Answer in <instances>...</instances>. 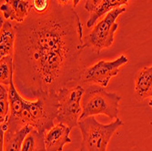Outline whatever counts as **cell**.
Listing matches in <instances>:
<instances>
[{
  "label": "cell",
  "mask_w": 152,
  "mask_h": 151,
  "mask_svg": "<svg viewBox=\"0 0 152 151\" xmlns=\"http://www.w3.org/2000/svg\"><path fill=\"white\" fill-rule=\"evenodd\" d=\"M8 88L10 113L7 121L1 125V130L18 131L29 125L45 134L55 126L58 109L57 94L42 96L34 101H29L19 94L14 79Z\"/></svg>",
  "instance_id": "cell-2"
},
{
  "label": "cell",
  "mask_w": 152,
  "mask_h": 151,
  "mask_svg": "<svg viewBox=\"0 0 152 151\" xmlns=\"http://www.w3.org/2000/svg\"><path fill=\"white\" fill-rule=\"evenodd\" d=\"M124 12H126V7H120L107 12L106 17L85 36V47L92 48L98 54L104 48L111 47L114 42L115 33L118 28V24L115 21Z\"/></svg>",
  "instance_id": "cell-6"
},
{
  "label": "cell",
  "mask_w": 152,
  "mask_h": 151,
  "mask_svg": "<svg viewBox=\"0 0 152 151\" xmlns=\"http://www.w3.org/2000/svg\"><path fill=\"white\" fill-rule=\"evenodd\" d=\"M32 9L37 14H45L51 6L50 0H32Z\"/></svg>",
  "instance_id": "cell-17"
},
{
  "label": "cell",
  "mask_w": 152,
  "mask_h": 151,
  "mask_svg": "<svg viewBox=\"0 0 152 151\" xmlns=\"http://www.w3.org/2000/svg\"><path fill=\"white\" fill-rule=\"evenodd\" d=\"M10 113L9 88L5 85H0V125L7 121Z\"/></svg>",
  "instance_id": "cell-16"
},
{
  "label": "cell",
  "mask_w": 152,
  "mask_h": 151,
  "mask_svg": "<svg viewBox=\"0 0 152 151\" xmlns=\"http://www.w3.org/2000/svg\"><path fill=\"white\" fill-rule=\"evenodd\" d=\"M33 129V127L26 125L18 131L1 130V151H21L25 138Z\"/></svg>",
  "instance_id": "cell-11"
},
{
  "label": "cell",
  "mask_w": 152,
  "mask_h": 151,
  "mask_svg": "<svg viewBox=\"0 0 152 151\" xmlns=\"http://www.w3.org/2000/svg\"><path fill=\"white\" fill-rule=\"evenodd\" d=\"M135 97L139 101L152 98V66H145L137 73L134 84Z\"/></svg>",
  "instance_id": "cell-10"
},
{
  "label": "cell",
  "mask_w": 152,
  "mask_h": 151,
  "mask_svg": "<svg viewBox=\"0 0 152 151\" xmlns=\"http://www.w3.org/2000/svg\"><path fill=\"white\" fill-rule=\"evenodd\" d=\"M102 2L103 0H86L85 8L88 12H94Z\"/></svg>",
  "instance_id": "cell-18"
},
{
  "label": "cell",
  "mask_w": 152,
  "mask_h": 151,
  "mask_svg": "<svg viewBox=\"0 0 152 151\" xmlns=\"http://www.w3.org/2000/svg\"><path fill=\"white\" fill-rule=\"evenodd\" d=\"M21 151H46L44 134L35 128L31 130L23 141Z\"/></svg>",
  "instance_id": "cell-14"
},
{
  "label": "cell",
  "mask_w": 152,
  "mask_h": 151,
  "mask_svg": "<svg viewBox=\"0 0 152 151\" xmlns=\"http://www.w3.org/2000/svg\"><path fill=\"white\" fill-rule=\"evenodd\" d=\"M15 28L14 77L25 96L56 95L81 79L80 56L86 47L73 6L53 2L45 14L31 11Z\"/></svg>",
  "instance_id": "cell-1"
},
{
  "label": "cell",
  "mask_w": 152,
  "mask_h": 151,
  "mask_svg": "<svg viewBox=\"0 0 152 151\" xmlns=\"http://www.w3.org/2000/svg\"><path fill=\"white\" fill-rule=\"evenodd\" d=\"M120 100L121 96L115 92H108L99 85L89 86L85 88L81 100L80 120L98 115H105L110 119H116L119 112Z\"/></svg>",
  "instance_id": "cell-3"
},
{
  "label": "cell",
  "mask_w": 152,
  "mask_h": 151,
  "mask_svg": "<svg viewBox=\"0 0 152 151\" xmlns=\"http://www.w3.org/2000/svg\"><path fill=\"white\" fill-rule=\"evenodd\" d=\"M0 9L6 19L23 23L30 14L32 5L28 0H5Z\"/></svg>",
  "instance_id": "cell-9"
},
{
  "label": "cell",
  "mask_w": 152,
  "mask_h": 151,
  "mask_svg": "<svg viewBox=\"0 0 152 151\" xmlns=\"http://www.w3.org/2000/svg\"><path fill=\"white\" fill-rule=\"evenodd\" d=\"M123 126V121L116 118L109 124H101L94 117L78 122L82 136L80 151H107V145L116 131Z\"/></svg>",
  "instance_id": "cell-4"
},
{
  "label": "cell",
  "mask_w": 152,
  "mask_h": 151,
  "mask_svg": "<svg viewBox=\"0 0 152 151\" xmlns=\"http://www.w3.org/2000/svg\"><path fill=\"white\" fill-rule=\"evenodd\" d=\"M128 62V58L124 55L112 61L100 60L83 71L82 77L85 82H93L99 86L107 88L110 79L116 77L120 67Z\"/></svg>",
  "instance_id": "cell-7"
},
{
  "label": "cell",
  "mask_w": 152,
  "mask_h": 151,
  "mask_svg": "<svg viewBox=\"0 0 152 151\" xmlns=\"http://www.w3.org/2000/svg\"><path fill=\"white\" fill-rule=\"evenodd\" d=\"M148 106L152 107V98H151V99H150V100H149V102H148Z\"/></svg>",
  "instance_id": "cell-21"
},
{
  "label": "cell",
  "mask_w": 152,
  "mask_h": 151,
  "mask_svg": "<svg viewBox=\"0 0 152 151\" xmlns=\"http://www.w3.org/2000/svg\"><path fill=\"white\" fill-rule=\"evenodd\" d=\"M57 1L62 6H67V5H70L72 0H57Z\"/></svg>",
  "instance_id": "cell-19"
},
{
  "label": "cell",
  "mask_w": 152,
  "mask_h": 151,
  "mask_svg": "<svg viewBox=\"0 0 152 151\" xmlns=\"http://www.w3.org/2000/svg\"><path fill=\"white\" fill-rule=\"evenodd\" d=\"M17 39V31L15 26L10 22H3L1 26V36H0V56L1 58L14 56L15 45Z\"/></svg>",
  "instance_id": "cell-12"
},
{
  "label": "cell",
  "mask_w": 152,
  "mask_h": 151,
  "mask_svg": "<svg viewBox=\"0 0 152 151\" xmlns=\"http://www.w3.org/2000/svg\"><path fill=\"white\" fill-rule=\"evenodd\" d=\"M71 128L63 123H58L44 134L46 151H63L65 145L70 144Z\"/></svg>",
  "instance_id": "cell-8"
},
{
  "label": "cell",
  "mask_w": 152,
  "mask_h": 151,
  "mask_svg": "<svg viewBox=\"0 0 152 151\" xmlns=\"http://www.w3.org/2000/svg\"><path fill=\"white\" fill-rule=\"evenodd\" d=\"M79 2H80V0H72V6H73L74 7H76L78 5Z\"/></svg>",
  "instance_id": "cell-20"
},
{
  "label": "cell",
  "mask_w": 152,
  "mask_h": 151,
  "mask_svg": "<svg viewBox=\"0 0 152 151\" xmlns=\"http://www.w3.org/2000/svg\"><path fill=\"white\" fill-rule=\"evenodd\" d=\"M129 3V0H103V2L100 4V6L96 8L94 12H92L90 18H88V22H87V26L88 27H92L96 20H98L99 18H101L104 14H107V12H109L110 10L120 7H124L127 6Z\"/></svg>",
  "instance_id": "cell-13"
},
{
  "label": "cell",
  "mask_w": 152,
  "mask_h": 151,
  "mask_svg": "<svg viewBox=\"0 0 152 151\" xmlns=\"http://www.w3.org/2000/svg\"><path fill=\"white\" fill-rule=\"evenodd\" d=\"M14 79V58L7 56L0 59V82L2 85L9 86Z\"/></svg>",
  "instance_id": "cell-15"
},
{
  "label": "cell",
  "mask_w": 152,
  "mask_h": 151,
  "mask_svg": "<svg viewBox=\"0 0 152 151\" xmlns=\"http://www.w3.org/2000/svg\"><path fill=\"white\" fill-rule=\"evenodd\" d=\"M85 88L80 85L62 88L57 93L58 96V123L69 127L71 129L78 125L82 114L81 100Z\"/></svg>",
  "instance_id": "cell-5"
}]
</instances>
